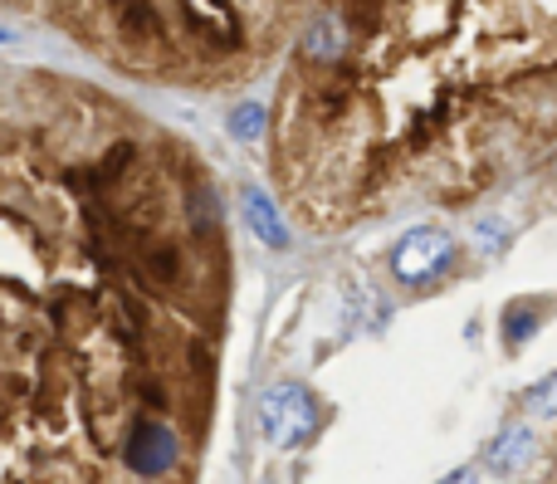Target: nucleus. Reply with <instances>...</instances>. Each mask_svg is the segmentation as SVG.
I'll return each mask as SVG.
<instances>
[{"mask_svg": "<svg viewBox=\"0 0 557 484\" xmlns=\"http://www.w3.org/2000/svg\"><path fill=\"white\" fill-rule=\"evenodd\" d=\"M318 421H323V407H318V397L308 387H298V382H274L260 397V436L278 450L304 446L318 431Z\"/></svg>", "mask_w": 557, "mask_h": 484, "instance_id": "1", "label": "nucleus"}, {"mask_svg": "<svg viewBox=\"0 0 557 484\" xmlns=\"http://www.w3.org/2000/svg\"><path fill=\"white\" fill-rule=\"evenodd\" d=\"M455 264V240L435 225H421V231H406L392 250V274L406 284V289H425L431 280H441Z\"/></svg>", "mask_w": 557, "mask_h": 484, "instance_id": "2", "label": "nucleus"}, {"mask_svg": "<svg viewBox=\"0 0 557 484\" xmlns=\"http://www.w3.org/2000/svg\"><path fill=\"white\" fill-rule=\"evenodd\" d=\"M123 460L133 475L143 480H162L176 470V460H182V446H176V431L162 426V421H137L133 431H127V446H123Z\"/></svg>", "mask_w": 557, "mask_h": 484, "instance_id": "3", "label": "nucleus"}, {"mask_svg": "<svg viewBox=\"0 0 557 484\" xmlns=\"http://www.w3.org/2000/svg\"><path fill=\"white\" fill-rule=\"evenodd\" d=\"M533 456V431L529 426H504L499 436L490 440V450H484V470L499 480H509L513 470H523Z\"/></svg>", "mask_w": 557, "mask_h": 484, "instance_id": "4", "label": "nucleus"}, {"mask_svg": "<svg viewBox=\"0 0 557 484\" xmlns=\"http://www.w3.org/2000/svg\"><path fill=\"white\" fill-rule=\"evenodd\" d=\"M240 201H245V225L260 235V245H270V250H288V245H294V235H288L284 215H278V206L270 201V196L255 191V186H245Z\"/></svg>", "mask_w": 557, "mask_h": 484, "instance_id": "5", "label": "nucleus"}, {"mask_svg": "<svg viewBox=\"0 0 557 484\" xmlns=\"http://www.w3.org/2000/svg\"><path fill=\"white\" fill-rule=\"evenodd\" d=\"M548 309H553L548 299H513L509 309H504V343H509V348H523V343L543 328Z\"/></svg>", "mask_w": 557, "mask_h": 484, "instance_id": "6", "label": "nucleus"}, {"mask_svg": "<svg viewBox=\"0 0 557 484\" xmlns=\"http://www.w3.org/2000/svg\"><path fill=\"white\" fill-rule=\"evenodd\" d=\"M343 45H347V25L337 15L313 20V25H308V35H304V54L308 59H337V54H343Z\"/></svg>", "mask_w": 557, "mask_h": 484, "instance_id": "7", "label": "nucleus"}, {"mask_svg": "<svg viewBox=\"0 0 557 484\" xmlns=\"http://www.w3.org/2000/svg\"><path fill=\"white\" fill-rule=\"evenodd\" d=\"M133 270L152 284H176V274H182V255H176L172 245H143V255H133Z\"/></svg>", "mask_w": 557, "mask_h": 484, "instance_id": "8", "label": "nucleus"}, {"mask_svg": "<svg viewBox=\"0 0 557 484\" xmlns=\"http://www.w3.org/2000/svg\"><path fill=\"white\" fill-rule=\"evenodd\" d=\"M231 133L240 137V142H255V137H264V123H270V113H264V103H240L231 108Z\"/></svg>", "mask_w": 557, "mask_h": 484, "instance_id": "9", "label": "nucleus"}, {"mask_svg": "<svg viewBox=\"0 0 557 484\" xmlns=\"http://www.w3.org/2000/svg\"><path fill=\"white\" fill-rule=\"evenodd\" d=\"M186 206H191V225H196V231H215V221H221V206H215L211 186H196Z\"/></svg>", "mask_w": 557, "mask_h": 484, "instance_id": "10", "label": "nucleus"}, {"mask_svg": "<svg viewBox=\"0 0 557 484\" xmlns=\"http://www.w3.org/2000/svg\"><path fill=\"white\" fill-rule=\"evenodd\" d=\"M523 407L539 411V417H557V372L543 382H533L529 392H523Z\"/></svg>", "mask_w": 557, "mask_h": 484, "instance_id": "11", "label": "nucleus"}, {"mask_svg": "<svg viewBox=\"0 0 557 484\" xmlns=\"http://www.w3.org/2000/svg\"><path fill=\"white\" fill-rule=\"evenodd\" d=\"M441 484H474V470H470V466H465V470H455V475H445Z\"/></svg>", "mask_w": 557, "mask_h": 484, "instance_id": "12", "label": "nucleus"}, {"mask_svg": "<svg viewBox=\"0 0 557 484\" xmlns=\"http://www.w3.org/2000/svg\"><path fill=\"white\" fill-rule=\"evenodd\" d=\"M0 39H5V29H0Z\"/></svg>", "mask_w": 557, "mask_h": 484, "instance_id": "13", "label": "nucleus"}]
</instances>
